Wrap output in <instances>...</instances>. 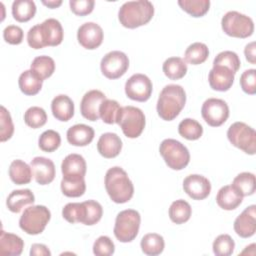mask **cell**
Returning a JSON list of instances; mask_svg holds the SVG:
<instances>
[{"label":"cell","instance_id":"20","mask_svg":"<svg viewBox=\"0 0 256 256\" xmlns=\"http://www.w3.org/2000/svg\"><path fill=\"white\" fill-rule=\"evenodd\" d=\"M122 149V140L112 132L103 133L97 142V150L104 158H114L119 155Z\"/></svg>","mask_w":256,"mask_h":256},{"label":"cell","instance_id":"53","mask_svg":"<svg viewBox=\"0 0 256 256\" xmlns=\"http://www.w3.org/2000/svg\"><path fill=\"white\" fill-rule=\"evenodd\" d=\"M255 42L252 41L250 43H248L245 46L244 49V54L246 57V60L248 62H250L251 64H255L256 63V53H255Z\"/></svg>","mask_w":256,"mask_h":256},{"label":"cell","instance_id":"26","mask_svg":"<svg viewBox=\"0 0 256 256\" xmlns=\"http://www.w3.org/2000/svg\"><path fill=\"white\" fill-rule=\"evenodd\" d=\"M43 79L32 69L22 72L18 79V85L22 93L28 96L36 95L42 88Z\"/></svg>","mask_w":256,"mask_h":256},{"label":"cell","instance_id":"18","mask_svg":"<svg viewBox=\"0 0 256 256\" xmlns=\"http://www.w3.org/2000/svg\"><path fill=\"white\" fill-rule=\"evenodd\" d=\"M235 73L222 65H213L208 75L209 85L216 91H228L234 82Z\"/></svg>","mask_w":256,"mask_h":256},{"label":"cell","instance_id":"17","mask_svg":"<svg viewBox=\"0 0 256 256\" xmlns=\"http://www.w3.org/2000/svg\"><path fill=\"white\" fill-rule=\"evenodd\" d=\"M234 231L242 238H249L256 232V206L250 205L237 216L234 221Z\"/></svg>","mask_w":256,"mask_h":256},{"label":"cell","instance_id":"34","mask_svg":"<svg viewBox=\"0 0 256 256\" xmlns=\"http://www.w3.org/2000/svg\"><path fill=\"white\" fill-rule=\"evenodd\" d=\"M209 56V49L206 44L201 42H194L190 44L184 53L186 62L191 65H199L206 61Z\"/></svg>","mask_w":256,"mask_h":256},{"label":"cell","instance_id":"41","mask_svg":"<svg viewBox=\"0 0 256 256\" xmlns=\"http://www.w3.org/2000/svg\"><path fill=\"white\" fill-rule=\"evenodd\" d=\"M24 122L27 126L37 129L42 127L47 122V114L45 110L38 106L28 108L24 114Z\"/></svg>","mask_w":256,"mask_h":256},{"label":"cell","instance_id":"38","mask_svg":"<svg viewBox=\"0 0 256 256\" xmlns=\"http://www.w3.org/2000/svg\"><path fill=\"white\" fill-rule=\"evenodd\" d=\"M62 216L69 223H83L86 216V207L84 202L66 204L62 209Z\"/></svg>","mask_w":256,"mask_h":256},{"label":"cell","instance_id":"37","mask_svg":"<svg viewBox=\"0 0 256 256\" xmlns=\"http://www.w3.org/2000/svg\"><path fill=\"white\" fill-rule=\"evenodd\" d=\"M61 191L67 197H80L85 193L86 184L84 178H65L61 180Z\"/></svg>","mask_w":256,"mask_h":256},{"label":"cell","instance_id":"35","mask_svg":"<svg viewBox=\"0 0 256 256\" xmlns=\"http://www.w3.org/2000/svg\"><path fill=\"white\" fill-rule=\"evenodd\" d=\"M122 107L116 100L105 99L99 108V116L106 124L117 123Z\"/></svg>","mask_w":256,"mask_h":256},{"label":"cell","instance_id":"36","mask_svg":"<svg viewBox=\"0 0 256 256\" xmlns=\"http://www.w3.org/2000/svg\"><path fill=\"white\" fill-rule=\"evenodd\" d=\"M178 133L187 140H197L203 134V127L197 120L185 118L178 125Z\"/></svg>","mask_w":256,"mask_h":256},{"label":"cell","instance_id":"39","mask_svg":"<svg viewBox=\"0 0 256 256\" xmlns=\"http://www.w3.org/2000/svg\"><path fill=\"white\" fill-rule=\"evenodd\" d=\"M31 69L35 71L43 80L49 78L55 71L54 60L46 55L38 56L33 59L31 63Z\"/></svg>","mask_w":256,"mask_h":256},{"label":"cell","instance_id":"51","mask_svg":"<svg viewBox=\"0 0 256 256\" xmlns=\"http://www.w3.org/2000/svg\"><path fill=\"white\" fill-rule=\"evenodd\" d=\"M24 32L21 27L17 25H8L3 30L4 40L12 45H18L23 41Z\"/></svg>","mask_w":256,"mask_h":256},{"label":"cell","instance_id":"21","mask_svg":"<svg viewBox=\"0 0 256 256\" xmlns=\"http://www.w3.org/2000/svg\"><path fill=\"white\" fill-rule=\"evenodd\" d=\"M46 46H57L61 44L64 36L61 23L54 18H48L40 24Z\"/></svg>","mask_w":256,"mask_h":256},{"label":"cell","instance_id":"50","mask_svg":"<svg viewBox=\"0 0 256 256\" xmlns=\"http://www.w3.org/2000/svg\"><path fill=\"white\" fill-rule=\"evenodd\" d=\"M71 11L78 16H85L90 14L95 5L94 0H70L69 1Z\"/></svg>","mask_w":256,"mask_h":256},{"label":"cell","instance_id":"48","mask_svg":"<svg viewBox=\"0 0 256 256\" xmlns=\"http://www.w3.org/2000/svg\"><path fill=\"white\" fill-rule=\"evenodd\" d=\"M240 86L242 90L250 95L256 93V70H245L240 76Z\"/></svg>","mask_w":256,"mask_h":256},{"label":"cell","instance_id":"47","mask_svg":"<svg viewBox=\"0 0 256 256\" xmlns=\"http://www.w3.org/2000/svg\"><path fill=\"white\" fill-rule=\"evenodd\" d=\"M115 251V245L108 236L98 237L93 244V253L97 256H109Z\"/></svg>","mask_w":256,"mask_h":256},{"label":"cell","instance_id":"29","mask_svg":"<svg viewBox=\"0 0 256 256\" xmlns=\"http://www.w3.org/2000/svg\"><path fill=\"white\" fill-rule=\"evenodd\" d=\"M162 70L166 77L171 80H179L187 73V64L180 57H169L162 65Z\"/></svg>","mask_w":256,"mask_h":256},{"label":"cell","instance_id":"5","mask_svg":"<svg viewBox=\"0 0 256 256\" xmlns=\"http://www.w3.org/2000/svg\"><path fill=\"white\" fill-rule=\"evenodd\" d=\"M141 216L134 209H126L119 212L115 219L114 235L122 243L133 241L138 235Z\"/></svg>","mask_w":256,"mask_h":256},{"label":"cell","instance_id":"27","mask_svg":"<svg viewBox=\"0 0 256 256\" xmlns=\"http://www.w3.org/2000/svg\"><path fill=\"white\" fill-rule=\"evenodd\" d=\"M24 248V242L16 234L1 231L0 235V253L1 255L19 256Z\"/></svg>","mask_w":256,"mask_h":256},{"label":"cell","instance_id":"11","mask_svg":"<svg viewBox=\"0 0 256 256\" xmlns=\"http://www.w3.org/2000/svg\"><path fill=\"white\" fill-rule=\"evenodd\" d=\"M201 115L208 125L218 127L228 119L229 107L222 99L209 98L204 101L201 107Z\"/></svg>","mask_w":256,"mask_h":256},{"label":"cell","instance_id":"54","mask_svg":"<svg viewBox=\"0 0 256 256\" xmlns=\"http://www.w3.org/2000/svg\"><path fill=\"white\" fill-rule=\"evenodd\" d=\"M42 3H43L45 6H47V7L53 9V8L59 7V6L62 4V1H61V0H48V1L43 0Z\"/></svg>","mask_w":256,"mask_h":256},{"label":"cell","instance_id":"14","mask_svg":"<svg viewBox=\"0 0 256 256\" xmlns=\"http://www.w3.org/2000/svg\"><path fill=\"white\" fill-rule=\"evenodd\" d=\"M183 189L190 198L203 200L211 192V183L202 175L191 174L183 180Z\"/></svg>","mask_w":256,"mask_h":256},{"label":"cell","instance_id":"40","mask_svg":"<svg viewBox=\"0 0 256 256\" xmlns=\"http://www.w3.org/2000/svg\"><path fill=\"white\" fill-rule=\"evenodd\" d=\"M178 5L193 17L204 16L210 7L209 0H179Z\"/></svg>","mask_w":256,"mask_h":256},{"label":"cell","instance_id":"7","mask_svg":"<svg viewBox=\"0 0 256 256\" xmlns=\"http://www.w3.org/2000/svg\"><path fill=\"white\" fill-rule=\"evenodd\" d=\"M221 27L224 33L236 38H247L254 32L253 20L238 11L225 13L221 20Z\"/></svg>","mask_w":256,"mask_h":256},{"label":"cell","instance_id":"15","mask_svg":"<svg viewBox=\"0 0 256 256\" xmlns=\"http://www.w3.org/2000/svg\"><path fill=\"white\" fill-rule=\"evenodd\" d=\"M106 96L100 90H90L84 94L80 102V112L89 121H96L100 118L99 108Z\"/></svg>","mask_w":256,"mask_h":256},{"label":"cell","instance_id":"30","mask_svg":"<svg viewBox=\"0 0 256 256\" xmlns=\"http://www.w3.org/2000/svg\"><path fill=\"white\" fill-rule=\"evenodd\" d=\"M142 252L149 256H156L163 252L165 247L164 238L157 233H148L144 235L140 243Z\"/></svg>","mask_w":256,"mask_h":256},{"label":"cell","instance_id":"46","mask_svg":"<svg viewBox=\"0 0 256 256\" xmlns=\"http://www.w3.org/2000/svg\"><path fill=\"white\" fill-rule=\"evenodd\" d=\"M14 133V125L9 111L4 107H0V141L5 142L12 137Z\"/></svg>","mask_w":256,"mask_h":256},{"label":"cell","instance_id":"4","mask_svg":"<svg viewBox=\"0 0 256 256\" xmlns=\"http://www.w3.org/2000/svg\"><path fill=\"white\" fill-rule=\"evenodd\" d=\"M51 212L44 205H32L25 208L20 219V228L29 235L42 233L50 221Z\"/></svg>","mask_w":256,"mask_h":256},{"label":"cell","instance_id":"24","mask_svg":"<svg viewBox=\"0 0 256 256\" xmlns=\"http://www.w3.org/2000/svg\"><path fill=\"white\" fill-rule=\"evenodd\" d=\"M67 141L73 146H86L94 138V130L86 124H76L67 130Z\"/></svg>","mask_w":256,"mask_h":256},{"label":"cell","instance_id":"45","mask_svg":"<svg viewBox=\"0 0 256 256\" xmlns=\"http://www.w3.org/2000/svg\"><path fill=\"white\" fill-rule=\"evenodd\" d=\"M84 204L86 207V216L83 224L91 226L98 223L103 215V208L101 204L95 200L84 201Z\"/></svg>","mask_w":256,"mask_h":256},{"label":"cell","instance_id":"16","mask_svg":"<svg viewBox=\"0 0 256 256\" xmlns=\"http://www.w3.org/2000/svg\"><path fill=\"white\" fill-rule=\"evenodd\" d=\"M31 170L35 181L40 185L50 184L56 174L55 165L51 159L46 157H35L30 163Z\"/></svg>","mask_w":256,"mask_h":256},{"label":"cell","instance_id":"43","mask_svg":"<svg viewBox=\"0 0 256 256\" xmlns=\"http://www.w3.org/2000/svg\"><path fill=\"white\" fill-rule=\"evenodd\" d=\"M212 248L216 256H230L234 251L235 242L230 235L221 234L215 238Z\"/></svg>","mask_w":256,"mask_h":256},{"label":"cell","instance_id":"6","mask_svg":"<svg viewBox=\"0 0 256 256\" xmlns=\"http://www.w3.org/2000/svg\"><path fill=\"white\" fill-rule=\"evenodd\" d=\"M160 155L167 166L173 170H182L190 161V153L187 147L175 139H164L159 147Z\"/></svg>","mask_w":256,"mask_h":256},{"label":"cell","instance_id":"3","mask_svg":"<svg viewBox=\"0 0 256 256\" xmlns=\"http://www.w3.org/2000/svg\"><path fill=\"white\" fill-rule=\"evenodd\" d=\"M153 15L154 6L150 1H128L119 8L118 19L122 26L134 29L147 24Z\"/></svg>","mask_w":256,"mask_h":256},{"label":"cell","instance_id":"9","mask_svg":"<svg viewBox=\"0 0 256 256\" xmlns=\"http://www.w3.org/2000/svg\"><path fill=\"white\" fill-rule=\"evenodd\" d=\"M145 115L141 109L134 106H124L121 109L117 124L128 138H137L145 128Z\"/></svg>","mask_w":256,"mask_h":256},{"label":"cell","instance_id":"23","mask_svg":"<svg viewBox=\"0 0 256 256\" xmlns=\"http://www.w3.org/2000/svg\"><path fill=\"white\" fill-rule=\"evenodd\" d=\"M35 201V196L30 189L13 190L7 197V208L13 213H19L21 210Z\"/></svg>","mask_w":256,"mask_h":256},{"label":"cell","instance_id":"42","mask_svg":"<svg viewBox=\"0 0 256 256\" xmlns=\"http://www.w3.org/2000/svg\"><path fill=\"white\" fill-rule=\"evenodd\" d=\"M60 144H61L60 134L57 131L52 129L44 131L38 139L39 148L44 152H53L59 148Z\"/></svg>","mask_w":256,"mask_h":256},{"label":"cell","instance_id":"19","mask_svg":"<svg viewBox=\"0 0 256 256\" xmlns=\"http://www.w3.org/2000/svg\"><path fill=\"white\" fill-rule=\"evenodd\" d=\"M86 170L85 159L76 153L67 155L61 163V171L65 178H84Z\"/></svg>","mask_w":256,"mask_h":256},{"label":"cell","instance_id":"13","mask_svg":"<svg viewBox=\"0 0 256 256\" xmlns=\"http://www.w3.org/2000/svg\"><path fill=\"white\" fill-rule=\"evenodd\" d=\"M103 38V30L97 23L86 22L78 28L77 40L85 49L93 50L98 48L102 44Z\"/></svg>","mask_w":256,"mask_h":256},{"label":"cell","instance_id":"31","mask_svg":"<svg viewBox=\"0 0 256 256\" xmlns=\"http://www.w3.org/2000/svg\"><path fill=\"white\" fill-rule=\"evenodd\" d=\"M36 5L32 0H15L12 3V15L18 22H27L34 17Z\"/></svg>","mask_w":256,"mask_h":256},{"label":"cell","instance_id":"49","mask_svg":"<svg viewBox=\"0 0 256 256\" xmlns=\"http://www.w3.org/2000/svg\"><path fill=\"white\" fill-rule=\"evenodd\" d=\"M27 42L28 45L33 49H42L46 47V44L43 39V35L41 32L40 24H36L32 26L27 33Z\"/></svg>","mask_w":256,"mask_h":256},{"label":"cell","instance_id":"22","mask_svg":"<svg viewBox=\"0 0 256 256\" xmlns=\"http://www.w3.org/2000/svg\"><path fill=\"white\" fill-rule=\"evenodd\" d=\"M51 111L57 120L63 122L69 121L74 115V103L65 94L57 95L51 102Z\"/></svg>","mask_w":256,"mask_h":256},{"label":"cell","instance_id":"2","mask_svg":"<svg viewBox=\"0 0 256 256\" xmlns=\"http://www.w3.org/2000/svg\"><path fill=\"white\" fill-rule=\"evenodd\" d=\"M104 183L110 199L115 203L123 204L133 197V183L127 172L119 166H114L107 170Z\"/></svg>","mask_w":256,"mask_h":256},{"label":"cell","instance_id":"44","mask_svg":"<svg viewBox=\"0 0 256 256\" xmlns=\"http://www.w3.org/2000/svg\"><path fill=\"white\" fill-rule=\"evenodd\" d=\"M240 58L233 51H222L214 58L213 65H222L236 73L240 68Z\"/></svg>","mask_w":256,"mask_h":256},{"label":"cell","instance_id":"33","mask_svg":"<svg viewBox=\"0 0 256 256\" xmlns=\"http://www.w3.org/2000/svg\"><path fill=\"white\" fill-rule=\"evenodd\" d=\"M243 197L254 194L256 190L255 175L251 172L239 173L232 181L231 184Z\"/></svg>","mask_w":256,"mask_h":256},{"label":"cell","instance_id":"12","mask_svg":"<svg viewBox=\"0 0 256 256\" xmlns=\"http://www.w3.org/2000/svg\"><path fill=\"white\" fill-rule=\"evenodd\" d=\"M152 82L148 76L136 73L133 74L125 83V93L128 98L138 101H147L152 94Z\"/></svg>","mask_w":256,"mask_h":256},{"label":"cell","instance_id":"28","mask_svg":"<svg viewBox=\"0 0 256 256\" xmlns=\"http://www.w3.org/2000/svg\"><path fill=\"white\" fill-rule=\"evenodd\" d=\"M9 177L11 181L17 185H23L30 183L32 179L31 166L20 159L13 160L9 166L8 170Z\"/></svg>","mask_w":256,"mask_h":256},{"label":"cell","instance_id":"52","mask_svg":"<svg viewBox=\"0 0 256 256\" xmlns=\"http://www.w3.org/2000/svg\"><path fill=\"white\" fill-rule=\"evenodd\" d=\"M30 255L31 256H50L51 252L46 245L35 243V244H32L31 246Z\"/></svg>","mask_w":256,"mask_h":256},{"label":"cell","instance_id":"25","mask_svg":"<svg viewBox=\"0 0 256 256\" xmlns=\"http://www.w3.org/2000/svg\"><path fill=\"white\" fill-rule=\"evenodd\" d=\"M242 200L243 196L232 185L221 187L216 195L218 206L228 211L236 209L242 203Z\"/></svg>","mask_w":256,"mask_h":256},{"label":"cell","instance_id":"32","mask_svg":"<svg viewBox=\"0 0 256 256\" xmlns=\"http://www.w3.org/2000/svg\"><path fill=\"white\" fill-rule=\"evenodd\" d=\"M192 214V208L190 204L183 200L179 199L170 205L169 208V218L175 224H183L187 222Z\"/></svg>","mask_w":256,"mask_h":256},{"label":"cell","instance_id":"10","mask_svg":"<svg viewBox=\"0 0 256 256\" xmlns=\"http://www.w3.org/2000/svg\"><path fill=\"white\" fill-rule=\"evenodd\" d=\"M129 67L128 56L122 51L108 52L101 60L100 69L108 79H118L123 76Z\"/></svg>","mask_w":256,"mask_h":256},{"label":"cell","instance_id":"8","mask_svg":"<svg viewBox=\"0 0 256 256\" xmlns=\"http://www.w3.org/2000/svg\"><path fill=\"white\" fill-rule=\"evenodd\" d=\"M227 138L230 143L249 155L256 152V132L244 122H235L227 130Z\"/></svg>","mask_w":256,"mask_h":256},{"label":"cell","instance_id":"1","mask_svg":"<svg viewBox=\"0 0 256 256\" xmlns=\"http://www.w3.org/2000/svg\"><path fill=\"white\" fill-rule=\"evenodd\" d=\"M186 103V93L182 86L177 84L166 85L160 92L157 101V113L165 121L175 119Z\"/></svg>","mask_w":256,"mask_h":256}]
</instances>
